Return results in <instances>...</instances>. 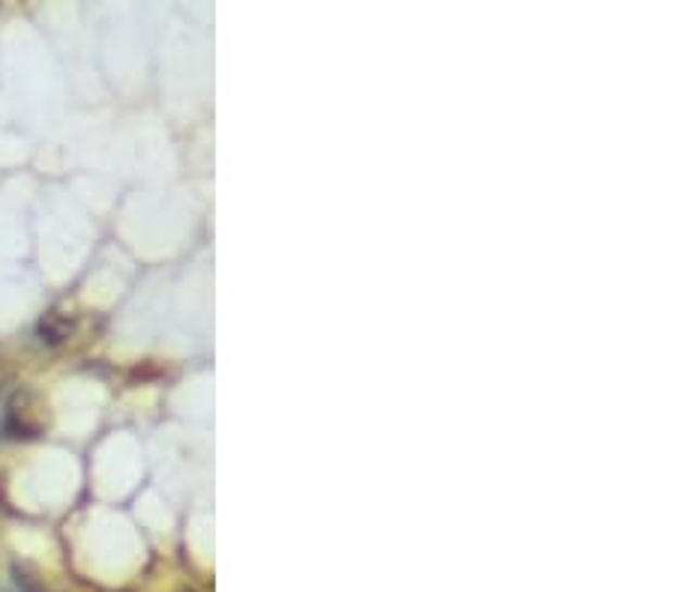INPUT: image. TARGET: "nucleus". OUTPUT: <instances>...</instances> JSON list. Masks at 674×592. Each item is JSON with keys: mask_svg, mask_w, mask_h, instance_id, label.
Instances as JSON below:
<instances>
[{"mask_svg": "<svg viewBox=\"0 0 674 592\" xmlns=\"http://www.w3.org/2000/svg\"><path fill=\"white\" fill-rule=\"evenodd\" d=\"M39 333H42V342H51V345H58L63 338H69L73 333V323L61 321V314H49L42 326H39Z\"/></svg>", "mask_w": 674, "mask_h": 592, "instance_id": "obj_1", "label": "nucleus"}]
</instances>
